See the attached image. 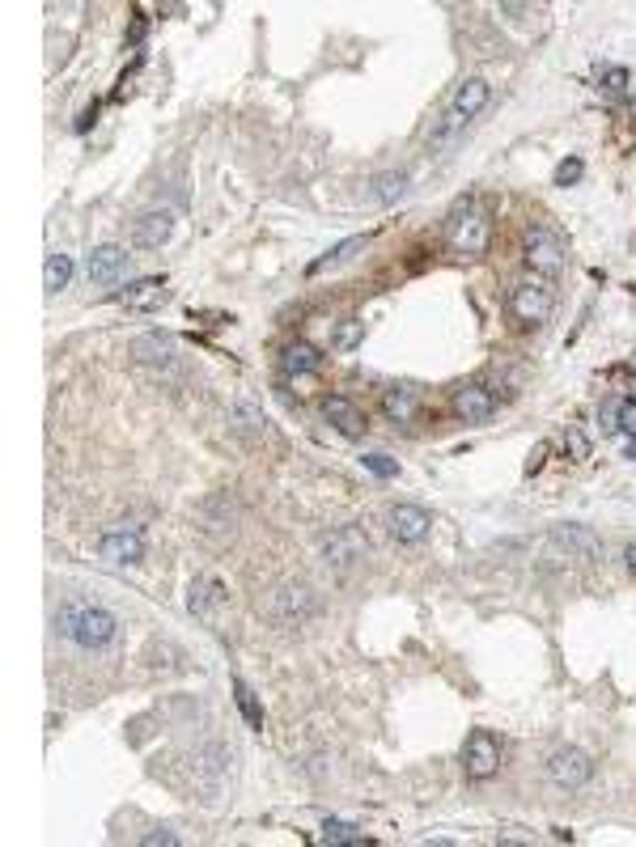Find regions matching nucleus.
I'll return each instance as SVG.
<instances>
[{
  "label": "nucleus",
  "mask_w": 636,
  "mask_h": 847,
  "mask_svg": "<svg viewBox=\"0 0 636 847\" xmlns=\"http://www.w3.org/2000/svg\"><path fill=\"white\" fill-rule=\"evenodd\" d=\"M280 369H285L289 377H310L323 369V352H318L314 344H306V339H293V344L280 352Z\"/></svg>",
  "instance_id": "nucleus-19"
},
{
  "label": "nucleus",
  "mask_w": 636,
  "mask_h": 847,
  "mask_svg": "<svg viewBox=\"0 0 636 847\" xmlns=\"http://www.w3.org/2000/svg\"><path fill=\"white\" fill-rule=\"evenodd\" d=\"M620 403L624 399H607L603 407H598V424H603L607 437H611V432H620Z\"/></svg>",
  "instance_id": "nucleus-31"
},
{
  "label": "nucleus",
  "mask_w": 636,
  "mask_h": 847,
  "mask_svg": "<svg viewBox=\"0 0 636 847\" xmlns=\"http://www.w3.org/2000/svg\"><path fill=\"white\" fill-rule=\"evenodd\" d=\"M620 432H628V437L636 441V399L620 403Z\"/></svg>",
  "instance_id": "nucleus-32"
},
{
  "label": "nucleus",
  "mask_w": 636,
  "mask_h": 847,
  "mask_svg": "<svg viewBox=\"0 0 636 847\" xmlns=\"http://www.w3.org/2000/svg\"><path fill=\"white\" fill-rule=\"evenodd\" d=\"M365 339V322L361 318H344L340 327H335V335H331V348L335 352H352Z\"/></svg>",
  "instance_id": "nucleus-27"
},
{
  "label": "nucleus",
  "mask_w": 636,
  "mask_h": 847,
  "mask_svg": "<svg viewBox=\"0 0 636 847\" xmlns=\"http://www.w3.org/2000/svg\"><path fill=\"white\" fill-rule=\"evenodd\" d=\"M318 839H323V843H335V847H344V843H352V847H357V843H369L361 826L340 822V818H327V822H323V831H318Z\"/></svg>",
  "instance_id": "nucleus-25"
},
{
  "label": "nucleus",
  "mask_w": 636,
  "mask_h": 847,
  "mask_svg": "<svg viewBox=\"0 0 636 847\" xmlns=\"http://www.w3.org/2000/svg\"><path fill=\"white\" fill-rule=\"evenodd\" d=\"M361 462H365V471L378 475V479H395V475H399V462H391L386 454H365Z\"/></svg>",
  "instance_id": "nucleus-29"
},
{
  "label": "nucleus",
  "mask_w": 636,
  "mask_h": 847,
  "mask_svg": "<svg viewBox=\"0 0 636 847\" xmlns=\"http://www.w3.org/2000/svg\"><path fill=\"white\" fill-rule=\"evenodd\" d=\"M234 699H238V712L246 716V725H251L255 733H263V708H259V699H255V691L246 687L242 678H234Z\"/></svg>",
  "instance_id": "nucleus-26"
},
{
  "label": "nucleus",
  "mask_w": 636,
  "mask_h": 847,
  "mask_svg": "<svg viewBox=\"0 0 636 847\" xmlns=\"http://www.w3.org/2000/svg\"><path fill=\"white\" fill-rule=\"evenodd\" d=\"M191 615H200V619H217V610L225 606V585L217 581V576H196L191 581Z\"/></svg>",
  "instance_id": "nucleus-18"
},
{
  "label": "nucleus",
  "mask_w": 636,
  "mask_h": 847,
  "mask_svg": "<svg viewBox=\"0 0 636 847\" xmlns=\"http://www.w3.org/2000/svg\"><path fill=\"white\" fill-rule=\"evenodd\" d=\"M132 356L145 360V365L170 369L174 365V339L170 335H140V339H132Z\"/></svg>",
  "instance_id": "nucleus-22"
},
{
  "label": "nucleus",
  "mask_w": 636,
  "mask_h": 847,
  "mask_svg": "<svg viewBox=\"0 0 636 847\" xmlns=\"http://www.w3.org/2000/svg\"><path fill=\"white\" fill-rule=\"evenodd\" d=\"M94 115H98V106H90V111H85V115L77 119V132H85V128H90V123H94Z\"/></svg>",
  "instance_id": "nucleus-37"
},
{
  "label": "nucleus",
  "mask_w": 636,
  "mask_h": 847,
  "mask_svg": "<svg viewBox=\"0 0 636 847\" xmlns=\"http://www.w3.org/2000/svg\"><path fill=\"white\" fill-rule=\"evenodd\" d=\"M624 85H628V68H607L603 72V89H611V94H620Z\"/></svg>",
  "instance_id": "nucleus-33"
},
{
  "label": "nucleus",
  "mask_w": 636,
  "mask_h": 847,
  "mask_svg": "<svg viewBox=\"0 0 636 847\" xmlns=\"http://www.w3.org/2000/svg\"><path fill=\"white\" fill-rule=\"evenodd\" d=\"M68 280H73V259H68L64 250H51L43 263V288L47 293H60V288H68Z\"/></svg>",
  "instance_id": "nucleus-24"
},
{
  "label": "nucleus",
  "mask_w": 636,
  "mask_h": 847,
  "mask_svg": "<svg viewBox=\"0 0 636 847\" xmlns=\"http://www.w3.org/2000/svg\"><path fill=\"white\" fill-rule=\"evenodd\" d=\"M369 555V538L361 526H340L327 543H323V560L327 568H357Z\"/></svg>",
  "instance_id": "nucleus-9"
},
{
  "label": "nucleus",
  "mask_w": 636,
  "mask_h": 847,
  "mask_svg": "<svg viewBox=\"0 0 636 847\" xmlns=\"http://www.w3.org/2000/svg\"><path fill=\"white\" fill-rule=\"evenodd\" d=\"M170 233H174V212L170 208H153V212H145L132 225V242L140 250H157V246L170 242Z\"/></svg>",
  "instance_id": "nucleus-16"
},
{
  "label": "nucleus",
  "mask_w": 636,
  "mask_h": 847,
  "mask_svg": "<svg viewBox=\"0 0 636 847\" xmlns=\"http://www.w3.org/2000/svg\"><path fill=\"white\" fill-rule=\"evenodd\" d=\"M454 416L467 420V424H488L492 416H497V394H492L488 386H480V382L458 386L454 390Z\"/></svg>",
  "instance_id": "nucleus-12"
},
{
  "label": "nucleus",
  "mask_w": 636,
  "mask_h": 847,
  "mask_svg": "<svg viewBox=\"0 0 636 847\" xmlns=\"http://www.w3.org/2000/svg\"><path fill=\"white\" fill-rule=\"evenodd\" d=\"M522 259H526V267H530L535 276L552 280V276L564 272V263H569V250H564V238H560V233H552L547 225H530L526 238H522Z\"/></svg>",
  "instance_id": "nucleus-5"
},
{
  "label": "nucleus",
  "mask_w": 636,
  "mask_h": 847,
  "mask_svg": "<svg viewBox=\"0 0 636 847\" xmlns=\"http://www.w3.org/2000/svg\"><path fill=\"white\" fill-rule=\"evenodd\" d=\"M488 98H492L488 81H484V77H467L463 85L454 89V98H450V106H446V115L437 119V128H433V136H429V149H446V144H450L458 132H463L475 115L484 111Z\"/></svg>",
  "instance_id": "nucleus-2"
},
{
  "label": "nucleus",
  "mask_w": 636,
  "mask_h": 847,
  "mask_svg": "<svg viewBox=\"0 0 636 847\" xmlns=\"http://www.w3.org/2000/svg\"><path fill=\"white\" fill-rule=\"evenodd\" d=\"M581 174H586V166H581V157L560 161V166H556V187H573Z\"/></svg>",
  "instance_id": "nucleus-30"
},
{
  "label": "nucleus",
  "mask_w": 636,
  "mask_h": 847,
  "mask_svg": "<svg viewBox=\"0 0 636 847\" xmlns=\"http://www.w3.org/2000/svg\"><path fill=\"white\" fill-rule=\"evenodd\" d=\"M463 771L467 780H492L501 771V742L488 729H475L463 746Z\"/></svg>",
  "instance_id": "nucleus-6"
},
{
  "label": "nucleus",
  "mask_w": 636,
  "mask_h": 847,
  "mask_svg": "<svg viewBox=\"0 0 636 847\" xmlns=\"http://www.w3.org/2000/svg\"><path fill=\"white\" fill-rule=\"evenodd\" d=\"M590 776H594V759L586 750H577V746H564V750H556L552 759H547V780H552L556 788H586L590 784Z\"/></svg>",
  "instance_id": "nucleus-7"
},
{
  "label": "nucleus",
  "mask_w": 636,
  "mask_h": 847,
  "mask_svg": "<svg viewBox=\"0 0 636 847\" xmlns=\"http://www.w3.org/2000/svg\"><path fill=\"white\" fill-rule=\"evenodd\" d=\"M552 543L560 551H569L573 560H586V564L603 560V538H598L590 526H581V521H564V526H556L552 530Z\"/></svg>",
  "instance_id": "nucleus-11"
},
{
  "label": "nucleus",
  "mask_w": 636,
  "mask_h": 847,
  "mask_svg": "<svg viewBox=\"0 0 636 847\" xmlns=\"http://www.w3.org/2000/svg\"><path fill=\"white\" fill-rule=\"evenodd\" d=\"M56 627L68 644L85 648V653H102V648H111L119 640V615H111L106 606H94V602L64 606Z\"/></svg>",
  "instance_id": "nucleus-1"
},
{
  "label": "nucleus",
  "mask_w": 636,
  "mask_h": 847,
  "mask_svg": "<svg viewBox=\"0 0 636 847\" xmlns=\"http://www.w3.org/2000/svg\"><path fill=\"white\" fill-rule=\"evenodd\" d=\"M128 267H132L128 250L106 242V246H94V255L85 259V276H90V284H98V288H115L123 276H128Z\"/></svg>",
  "instance_id": "nucleus-8"
},
{
  "label": "nucleus",
  "mask_w": 636,
  "mask_h": 847,
  "mask_svg": "<svg viewBox=\"0 0 636 847\" xmlns=\"http://www.w3.org/2000/svg\"><path fill=\"white\" fill-rule=\"evenodd\" d=\"M543 458H547V445H539L535 454H530V466H526V471H539V466H543Z\"/></svg>",
  "instance_id": "nucleus-35"
},
{
  "label": "nucleus",
  "mask_w": 636,
  "mask_h": 847,
  "mask_svg": "<svg viewBox=\"0 0 636 847\" xmlns=\"http://www.w3.org/2000/svg\"><path fill=\"white\" fill-rule=\"evenodd\" d=\"M140 843H145V847H157V843L174 847V843H179V835H174V831H153V835H145V839H140Z\"/></svg>",
  "instance_id": "nucleus-34"
},
{
  "label": "nucleus",
  "mask_w": 636,
  "mask_h": 847,
  "mask_svg": "<svg viewBox=\"0 0 636 847\" xmlns=\"http://www.w3.org/2000/svg\"><path fill=\"white\" fill-rule=\"evenodd\" d=\"M272 610H276V619L285 623V627H302L314 610H318V598H314L306 585H285V589L276 593V606Z\"/></svg>",
  "instance_id": "nucleus-13"
},
{
  "label": "nucleus",
  "mask_w": 636,
  "mask_h": 847,
  "mask_svg": "<svg viewBox=\"0 0 636 847\" xmlns=\"http://www.w3.org/2000/svg\"><path fill=\"white\" fill-rule=\"evenodd\" d=\"M628 458H636V441H628Z\"/></svg>",
  "instance_id": "nucleus-38"
},
{
  "label": "nucleus",
  "mask_w": 636,
  "mask_h": 847,
  "mask_svg": "<svg viewBox=\"0 0 636 847\" xmlns=\"http://www.w3.org/2000/svg\"><path fill=\"white\" fill-rule=\"evenodd\" d=\"M624 564H628V572L636 576V543H628V547H624Z\"/></svg>",
  "instance_id": "nucleus-36"
},
{
  "label": "nucleus",
  "mask_w": 636,
  "mask_h": 847,
  "mask_svg": "<svg viewBox=\"0 0 636 847\" xmlns=\"http://www.w3.org/2000/svg\"><path fill=\"white\" fill-rule=\"evenodd\" d=\"M552 310H556V288H552V280L535 276V280H518L514 288H509V314H514L518 327L539 331L543 322L552 318Z\"/></svg>",
  "instance_id": "nucleus-4"
},
{
  "label": "nucleus",
  "mask_w": 636,
  "mask_h": 847,
  "mask_svg": "<svg viewBox=\"0 0 636 847\" xmlns=\"http://www.w3.org/2000/svg\"><path fill=\"white\" fill-rule=\"evenodd\" d=\"M323 416H327V424L335 432H340V437H361V432L369 428L365 411L352 403V399H344V394H327V399H323Z\"/></svg>",
  "instance_id": "nucleus-15"
},
{
  "label": "nucleus",
  "mask_w": 636,
  "mask_h": 847,
  "mask_svg": "<svg viewBox=\"0 0 636 847\" xmlns=\"http://www.w3.org/2000/svg\"><path fill=\"white\" fill-rule=\"evenodd\" d=\"M433 530V517L429 509H420V504H395L391 509V534L399 538V543H424Z\"/></svg>",
  "instance_id": "nucleus-14"
},
{
  "label": "nucleus",
  "mask_w": 636,
  "mask_h": 847,
  "mask_svg": "<svg viewBox=\"0 0 636 847\" xmlns=\"http://www.w3.org/2000/svg\"><path fill=\"white\" fill-rule=\"evenodd\" d=\"M382 411L391 424H412L420 411V394L412 386H386L382 390Z\"/></svg>",
  "instance_id": "nucleus-21"
},
{
  "label": "nucleus",
  "mask_w": 636,
  "mask_h": 847,
  "mask_svg": "<svg viewBox=\"0 0 636 847\" xmlns=\"http://www.w3.org/2000/svg\"><path fill=\"white\" fill-rule=\"evenodd\" d=\"M403 195H408V170H382L365 183V204L386 208V204H399Z\"/></svg>",
  "instance_id": "nucleus-17"
},
{
  "label": "nucleus",
  "mask_w": 636,
  "mask_h": 847,
  "mask_svg": "<svg viewBox=\"0 0 636 847\" xmlns=\"http://www.w3.org/2000/svg\"><path fill=\"white\" fill-rule=\"evenodd\" d=\"M564 454H569L573 462L590 458V441H586V432H581L577 424H569V432H564Z\"/></svg>",
  "instance_id": "nucleus-28"
},
{
  "label": "nucleus",
  "mask_w": 636,
  "mask_h": 847,
  "mask_svg": "<svg viewBox=\"0 0 636 847\" xmlns=\"http://www.w3.org/2000/svg\"><path fill=\"white\" fill-rule=\"evenodd\" d=\"M365 246H369V233H357V238H348V242H340V246H331L323 259H314V263L306 267V272H310V276H323L327 267H340V263H348V259L357 255V250H365Z\"/></svg>",
  "instance_id": "nucleus-23"
},
{
  "label": "nucleus",
  "mask_w": 636,
  "mask_h": 847,
  "mask_svg": "<svg viewBox=\"0 0 636 847\" xmlns=\"http://www.w3.org/2000/svg\"><path fill=\"white\" fill-rule=\"evenodd\" d=\"M98 560H106V564H140V560H145V538H140L136 526L106 530L98 538Z\"/></svg>",
  "instance_id": "nucleus-10"
},
{
  "label": "nucleus",
  "mask_w": 636,
  "mask_h": 847,
  "mask_svg": "<svg viewBox=\"0 0 636 847\" xmlns=\"http://www.w3.org/2000/svg\"><path fill=\"white\" fill-rule=\"evenodd\" d=\"M446 242H450L454 255H463V259L488 255V246H492V221H488V212L475 204V200H463V204L450 212V221H446Z\"/></svg>",
  "instance_id": "nucleus-3"
},
{
  "label": "nucleus",
  "mask_w": 636,
  "mask_h": 847,
  "mask_svg": "<svg viewBox=\"0 0 636 847\" xmlns=\"http://www.w3.org/2000/svg\"><path fill=\"white\" fill-rule=\"evenodd\" d=\"M119 305H128V310H153V305L166 301V284L157 276H145V280H132L123 293H115Z\"/></svg>",
  "instance_id": "nucleus-20"
}]
</instances>
